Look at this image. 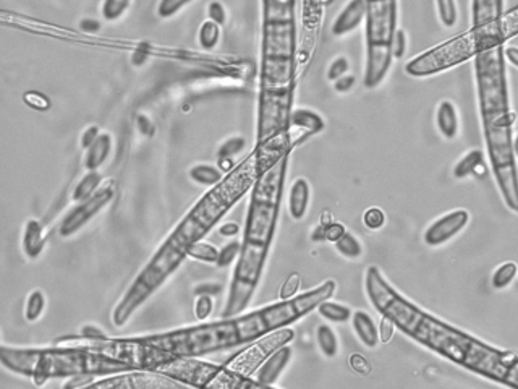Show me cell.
Returning a JSON list of instances; mask_svg holds the SVG:
<instances>
[{
    "instance_id": "cell-19",
    "label": "cell",
    "mask_w": 518,
    "mask_h": 389,
    "mask_svg": "<svg viewBox=\"0 0 518 389\" xmlns=\"http://www.w3.org/2000/svg\"><path fill=\"white\" fill-rule=\"evenodd\" d=\"M44 245H46V233H44L42 224L36 221V219H29L26 226H24V233L22 240L24 255L34 260V258L41 255Z\"/></svg>"
},
{
    "instance_id": "cell-52",
    "label": "cell",
    "mask_w": 518,
    "mask_h": 389,
    "mask_svg": "<svg viewBox=\"0 0 518 389\" xmlns=\"http://www.w3.org/2000/svg\"><path fill=\"white\" fill-rule=\"evenodd\" d=\"M504 56H506V60H509L512 65L518 68V47L515 46L504 47Z\"/></svg>"
},
{
    "instance_id": "cell-21",
    "label": "cell",
    "mask_w": 518,
    "mask_h": 389,
    "mask_svg": "<svg viewBox=\"0 0 518 389\" xmlns=\"http://www.w3.org/2000/svg\"><path fill=\"white\" fill-rule=\"evenodd\" d=\"M112 151V138L109 133H101L90 148H86L85 167L86 170H97L106 163Z\"/></svg>"
},
{
    "instance_id": "cell-15",
    "label": "cell",
    "mask_w": 518,
    "mask_h": 389,
    "mask_svg": "<svg viewBox=\"0 0 518 389\" xmlns=\"http://www.w3.org/2000/svg\"><path fill=\"white\" fill-rule=\"evenodd\" d=\"M502 17H504V0H473V28L490 26L499 22Z\"/></svg>"
},
{
    "instance_id": "cell-13",
    "label": "cell",
    "mask_w": 518,
    "mask_h": 389,
    "mask_svg": "<svg viewBox=\"0 0 518 389\" xmlns=\"http://www.w3.org/2000/svg\"><path fill=\"white\" fill-rule=\"evenodd\" d=\"M292 360V349L287 344L277 347L274 352H271L269 357L264 358V362L259 365V368L253 373V378L261 384L262 388L266 386H274L283 370L287 368V365Z\"/></svg>"
},
{
    "instance_id": "cell-48",
    "label": "cell",
    "mask_w": 518,
    "mask_h": 389,
    "mask_svg": "<svg viewBox=\"0 0 518 389\" xmlns=\"http://www.w3.org/2000/svg\"><path fill=\"white\" fill-rule=\"evenodd\" d=\"M80 336H83V338H87V339H104L107 338V334L102 331L101 328H97V326L94 324H86L83 326L81 331H80Z\"/></svg>"
},
{
    "instance_id": "cell-2",
    "label": "cell",
    "mask_w": 518,
    "mask_h": 389,
    "mask_svg": "<svg viewBox=\"0 0 518 389\" xmlns=\"http://www.w3.org/2000/svg\"><path fill=\"white\" fill-rule=\"evenodd\" d=\"M483 133L497 188L510 211L518 213V167L514 153L515 114L510 107L504 44L475 57Z\"/></svg>"
},
{
    "instance_id": "cell-54",
    "label": "cell",
    "mask_w": 518,
    "mask_h": 389,
    "mask_svg": "<svg viewBox=\"0 0 518 389\" xmlns=\"http://www.w3.org/2000/svg\"><path fill=\"white\" fill-rule=\"evenodd\" d=\"M514 153L518 158V133L514 136Z\"/></svg>"
},
{
    "instance_id": "cell-36",
    "label": "cell",
    "mask_w": 518,
    "mask_h": 389,
    "mask_svg": "<svg viewBox=\"0 0 518 389\" xmlns=\"http://www.w3.org/2000/svg\"><path fill=\"white\" fill-rule=\"evenodd\" d=\"M193 310H194V318H197L198 321H201V323L203 321H206L214 310L212 295H197Z\"/></svg>"
},
{
    "instance_id": "cell-22",
    "label": "cell",
    "mask_w": 518,
    "mask_h": 389,
    "mask_svg": "<svg viewBox=\"0 0 518 389\" xmlns=\"http://www.w3.org/2000/svg\"><path fill=\"white\" fill-rule=\"evenodd\" d=\"M481 169H485V158L480 149H471L458 160L453 167V177L462 180L470 177V175H476Z\"/></svg>"
},
{
    "instance_id": "cell-18",
    "label": "cell",
    "mask_w": 518,
    "mask_h": 389,
    "mask_svg": "<svg viewBox=\"0 0 518 389\" xmlns=\"http://www.w3.org/2000/svg\"><path fill=\"white\" fill-rule=\"evenodd\" d=\"M351 326H353L355 334L358 336V339L366 347L374 349L381 342L378 326H376L374 320L366 311H353V315H351Z\"/></svg>"
},
{
    "instance_id": "cell-29",
    "label": "cell",
    "mask_w": 518,
    "mask_h": 389,
    "mask_svg": "<svg viewBox=\"0 0 518 389\" xmlns=\"http://www.w3.org/2000/svg\"><path fill=\"white\" fill-rule=\"evenodd\" d=\"M517 276H518L517 263L506 261V263H502L499 267H496V271L492 272L491 284L497 290L506 289V287H509L512 282H514Z\"/></svg>"
},
{
    "instance_id": "cell-9",
    "label": "cell",
    "mask_w": 518,
    "mask_h": 389,
    "mask_svg": "<svg viewBox=\"0 0 518 389\" xmlns=\"http://www.w3.org/2000/svg\"><path fill=\"white\" fill-rule=\"evenodd\" d=\"M185 258H188L187 250L165 238L162 245L148 261V265L143 267V271L135 277L133 284L122 297L120 304L115 306L114 313H112L114 324L125 326L128 323L135 311L182 266Z\"/></svg>"
},
{
    "instance_id": "cell-3",
    "label": "cell",
    "mask_w": 518,
    "mask_h": 389,
    "mask_svg": "<svg viewBox=\"0 0 518 389\" xmlns=\"http://www.w3.org/2000/svg\"><path fill=\"white\" fill-rule=\"evenodd\" d=\"M288 154L258 175L248 204L242 251L238 256L233 282L245 289H256L276 235L278 214L287 175Z\"/></svg>"
},
{
    "instance_id": "cell-25",
    "label": "cell",
    "mask_w": 518,
    "mask_h": 389,
    "mask_svg": "<svg viewBox=\"0 0 518 389\" xmlns=\"http://www.w3.org/2000/svg\"><path fill=\"white\" fill-rule=\"evenodd\" d=\"M316 310L322 318L331 321V323H337V324L346 323V321L351 320V315H353V311H351L349 306H345L342 304H335V301H331V300H324Z\"/></svg>"
},
{
    "instance_id": "cell-46",
    "label": "cell",
    "mask_w": 518,
    "mask_h": 389,
    "mask_svg": "<svg viewBox=\"0 0 518 389\" xmlns=\"http://www.w3.org/2000/svg\"><path fill=\"white\" fill-rule=\"evenodd\" d=\"M345 232H346V231H345L344 224L332 221L331 224H327V226H326V233H324V237H326V240H327V242L335 243L337 240H339V238H340L342 235H344Z\"/></svg>"
},
{
    "instance_id": "cell-40",
    "label": "cell",
    "mask_w": 518,
    "mask_h": 389,
    "mask_svg": "<svg viewBox=\"0 0 518 389\" xmlns=\"http://www.w3.org/2000/svg\"><path fill=\"white\" fill-rule=\"evenodd\" d=\"M23 101L26 102V106L36 110H47L51 107V101L46 94L37 91H28L26 94H23Z\"/></svg>"
},
{
    "instance_id": "cell-47",
    "label": "cell",
    "mask_w": 518,
    "mask_h": 389,
    "mask_svg": "<svg viewBox=\"0 0 518 389\" xmlns=\"http://www.w3.org/2000/svg\"><path fill=\"white\" fill-rule=\"evenodd\" d=\"M355 83L356 80L353 75H344L334 81V90L337 92H349L355 86Z\"/></svg>"
},
{
    "instance_id": "cell-41",
    "label": "cell",
    "mask_w": 518,
    "mask_h": 389,
    "mask_svg": "<svg viewBox=\"0 0 518 389\" xmlns=\"http://www.w3.org/2000/svg\"><path fill=\"white\" fill-rule=\"evenodd\" d=\"M349 68H350V63L349 60H346V57H337L335 60H332L329 68H327V80L329 81L339 80L340 76L346 75Z\"/></svg>"
},
{
    "instance_id": "cell-51",
    "label": "cell",
    "mask_w": 518,
    "mask_h": 389,
    "mask_svg": "<svg viewBox=\"0 0 518 389\" xmlns=\"http://www.w3.org/2000/svg\"><path fill=\"white\" fill-rule=\"evenodd\" d=\"M219 233L222 237H235L237 233H240V226L237 222H226L219 227Z\"/></svg>"
},
{
    "instance_id": "cell-5",
    "label": "cell",
    "mask_w": 518,
    "mask_h": 389,
    "mask_svg": "<svg viewBox=\"0 0 518 389\" xmlns=\"http://www.w3.org/2000/svg\"><path fill=\"white\" fill-rule=\"evenodd\" d=\"M258 175L256 153H251L247 160H243L221 183H217L194 204L192 211L167 237L169 240L187 250L188 255V248L194 242L203 240V237L226 216L228 209L255 185Z\"/></svg>"
},
{
    "instance_id": "cell-28",
    "label": "cell",
    "mask_w": 518,
    "mask_h": 389,
    "mask_svg": "<svg viewBox=\"0 0 518 389\" xmlns=\"http://www.w3.org/2000/svg\"><path fill=\"white\" fill-rule=\"evenodd\" d=\"M334 245L335 250L339 251L342 256L346 258V260H358V258L363 255V247H361L360 240L349 231H346Z\"/></svg>"
},
{
    "instance_id": "cell-38",
    "label": "cell",
    "mask_w": 518,
    "mask_h": 389,
    "mask_svg": "<svg viewBox=\"0 0 518 389\" xmlns=\"http://www.w3.org/2000/svg\"><path fill=\"white\" fill-rule=\"evenodd\" d=\"M363 222L369 231H379L385 224V214L381 208H369L363 214Z\"/></svg>"
},
{
    "instance_id": "cell-39",
    "label": "cell",
    "mask_w": 518,
    "mask_h": 389,
    "mask_svg": "<svg viewBox=\"0 0 518 389\" xmlns=\"http://www.w3.org/2000/svg\"><path fill=\"white\" fill-rule=\"evenodd\" d=\"M190 2L192 0H160L158 5V15L162 18H170L183 7H187Z\"/></svg>"
},
{
    "instance_id": "cell-23",
    "label": "cell",
    "mask_w": 518,
    "mask_h": 389,
    "mask_svg": "<svg viewBox=\"0 0 518 389\" xmlns=\"http://www.w3.org/2000/svg\"><path fill=\"white\" fill-rule=\"evenodd\" d=\"M190 179L204 187H216L217 183H221L224 180L221 167L211 164H197L190 169Z\"/></svg>"
},
{
    "instance_id": "cell-33",
    "label": "cell",
    "mask_w": 518,
    "mask_h": 389,
    "mask_svg": "<svg viewBox=\"0 0 518 389\" xmlns=\"http://www.w3.org/2000/svg\"><path fill=\"white\" fill-rule=\"evenodd\" d=\"M243 149H245V138H242V136L228 138L227 141H224L222 146L217 151L219 163H224V160H232L233 163V158L240 154Z\"/></svg>"
},
{
    "instance_id": "cell-11",
    "label": "cell",
    "mask_w": 518,
    "mask_h": 389,
    "mask_svg": "<svg viewBox=\"0 0 518 389\" xmlns=\"http://www.w3.org/2000/svg\"><path fill=\"white\" fill-rule=\"evenodd\" d=\"M115 193L114 183H106L101 185V188L90 197L85 201L76 203V206L72 209L70 213L63 217V221L58 227V233L60 237H72L73 233H76L80 229L86 226L91 219H94L107 204L112 201Z\"/></svg>"
},
{
    "instance_id": "cell-34",
    "label": "cell",
    "mask_w": 518,
    "mask_h": 389,
    "mask_svg": "<svg viewBox=\"0 0 518 389\" xmlns=\"http://www.w3.org/2000/svg\"><path fill=\"white\" fill-rule=\"evenodd\" d=\"M131 0H104L102 3V17L107 22H115L128 10Z\"/></svg>"
},
{
    "instance_id": "cell-17",
    "label": "cell",
    "mask_w": 518,
    "mask_h": 389,
    "mask_svg": "<svg viewBox=\"0 0 518 389\" xmlns=\"http://www.w3.org/2000/svg\"><path fill=\"white\" fill-rule=\"evenodd\" d=\"M324 120L319 114H316L315 110L310 109H296L292 112L290 115V126H288V131L290 130H298L301 133L303 138L306 136L319 133V131L324 130Z\"/></svg>"
},
{
    "instance_id": "cell-24",
    "label": "cell",
    "mask_w": 518,
    "mask_h": 389,
    "mask_svg": "<svg viewBox=\"0 0 518 389\" xmlns=\"http://www.w3.org/2000/svg\"><path fill=\"white\" fill-rule=\"evenodd\" d=\"M101 183H102L101 174L97 172V170H87V174L80 180V182H78L75 190H73V194H72L73 201L81 203L90 197H92V194L101 188Z\"/></svg>"
},
{
    "instance_id": "cell-6",
    "label": "cell",
    "mask_w": 518,
    "mask_h": 389,
    "mask_svg": "<svg viewBox=\"0 0 518 389\" xmlns=\"http://www.w3.org/2000/svg\"><path fill=\"white\" fill-rule=\"evenodd\" d=\"M335 289L337 282L334 279H327L321 285L305 292V294L295 295L287 300L278 299L276 304L235 316L242 345L255 342L258 339L266 338L274 331L288 328L290 324L296 323L303 316L316 310L322 301L329 300L335 294Z\"/></svg>"
},
{
    "instance_id": "cell-27",
    "label": "cell",
    "mask_w": 518,
    "mask_h": 389,
    "mask_svg": "<svg viewBox=\"0 0 518 389\" xmlns=\"http://www.w3.org/2000/svg\"><path fill=\"white\" fill-rule=\"evenodd\" d=\"M46 308V295L41 289H34L31 294L28 295L26 304H24V320L28 323H34L41 318Z\"/></svg>"
},
{
    "instance_id": "cell-50",
    "label": "cell",
    "mask_w": 518,
    "mask_h": 389,
    "mask_svg": "<svg viewBox=\"0 0 518 389\" xmlns=\"http://www.w3.org/2000/svg\"><path fill=\"white\" fill-rule=\"evenodd\" d=\"M101 133H99V129H97V126H90V129H86L85 133L81 135V146H83V148H85V149L90 148V146L94 143L96 138Z\"/></svg>"
},
{
    "instance_id": "cell-44",
    "label": "cell",
    "mask_w": 518,
    "mask_h": 389,
    "mask_svg": "<svg viewBox=\"0 0 518 389\" xmlns=\"http://www.w3.org/2000/svg\"><path fill=\"white\" fill-rule=\"evenodd\" d=\"M208 13H209V19H212V22L221 24V26L226 23V19H227L226 8H224V5L221 2H217V0H214V2L209 3Z\"/></svg>"
},
{
    "instance_id": "cell-32",
    "label": "cell",
    "mask_w": 518,
    "mask_h": 389,
    "mask_svg": "<svg viewBox=\"0 0 518 389\" xmlns=\"http://www.w3.org/2000/svg\"><path fill=\"white\" fill-rule=\"evenodd\" d=\"M437 15L446 28H453L458 19V8L456 0H436Z\"/></svg>"
},
{
    "instance_id": "cell-20",
    "label": "cell",
    "mask_w": 518,
    "mask_h": 389,
    "mask_svg": "<svg viewBox=\"0 0 518 389\" xmlns=\"http://www.w3.org/2000/svg\"><path fill=\"white\" fill-rule=\"evenodd\" d=\"M436 125L441 135L447 140H453L458 133V114L452 101H442L436 110Z\"/></svg>"
},
{
    "instance_id": "cell-12",
    "label": "cell",
    "mask_w": 518,
    "mask_h": 389,
    "mask_svg": "<svg viewBox=\"0 0 518 389\" xmlns=\"http://www.w3.org/2000/svg\"><path fill=\"white\" fill-rule=\"evenodd\" d=\"M470 222V213L467 209H456L436 219L424 232V243L428 247H441L458 235Z\"/></svg>"
},
{
    "instance_id": "cell-35",
    "label": "cell",
    "mask_w": 518,
    "mask_h": 389,
    "mask_svg": "<svg viewBox=\"0 0 518 389\" xmlns=\"http://www.w3.org/2000/svg\"><path fill=\"white\" fill-rule=\"evenodd\" d=\"M240 251H242V242H238V240L228 242L227 245H224L221 250H219V258H217L216 266L228 267L233 261L238 260Z\"/></svg>"
},
{
    "instance_id": "cell-31",
    "label": "cell",
    "mask_w": 518,
    "mask_h": 389,
    "mask_svg": "<svg viewBox=\"0 0 518 389\" xmlns=\"http://www.w3.org/2000/svg\"><path fill=\"white\" fill-rule=\"evenodd\" d=\"M188 256L193 260H198L201 263H209V265H216L219 258V250L211 243L198 240L188 248Z\"/></svg>"
},
{
    "instance_id": "cell-42",
    "label": "cell",
    "mask_w": 518,
    "mask_h": 389,
    "mask_svg": "<svg viewBox=\"0 0 518 389\" xmlns=\"http://www.w3.org/2000/svg\"><path fill=\"white\" fill-rule=\"evenodd\" d=\"M405 52H407V34H405V31L402 28L397 29V33H395V38H394V44H392V53H394V58H402L405 56Z\"/></svg>"
},
{
    "instance_id": "cell-14",
    "label": "cell",
    "mask_w": 518,
    "mask_h": 389,
    "mask_svg": "<svg viewBox=\"0 0 518 389\" xmlns=\"http://www.w3.org/2000/svg\"><path fill=\"white\" fill-rule=\"evenodd\" d=\"M366 12H368V3L366 0H350L345 5L344 10L332 23V34L334 36H345L356 29L363 19H366Z\"/></svg>"
},
{
    "instance_id": "cell-45",
    "label": "cell",
    "mask_w": 518,
    "mask_h": 389,
    "mask_svg": "<svg viewBox=\"0 0 518 389\" xmlns=\"http://www.w3.org/2000/svg\"><path fill=\"white\" fill-rule=\"evenodd\" d=\"M222 285L217 284V282H201L193 289L194 295H212L216 297L221 294Z\"/></svg>"
},
{
    "instance_id": "cell-26",
    "label": "cell",
    "mask_w": 518,
    "mask_h": 389,
    "mask_svg": "<svg viewBox=\"0 0 518 389\" xmlns=\"http://www.w3.org/2000/svg\"><path fill=\"white\" fill-rule=\"evenodd\" d=\"M316 340L317 345H319V350L326 357H335L339 354V339L334 333V329L327 324H321L317 326L316 329Z\"/></svg>"
},
{
    "instance_id": "cell-37",
    "label": "cell",
    "mask_w": 518,
    "mask_h": 389,
    "mask_svg": "<svg viewBox=\"0 0 518 389\" xmlns=\"http://www.w3.org/2000/svg\"><path fill=\"white\" fill-rule=\"evenodd\" d=\"M301 285V277L298 272H292L290 276L283 281V284L281 285V290H278V299L281 300H287L292 299V297L298 295V290H300Z\"/></svg>"
},
{
    "instance_id": "cell-16",
    "label": "cell",
    "mask_w": 518,
    "mask_h": 389,
    "mask_svg": "<svg viewBox=\"0 0 518 389\" xmlns=\"http://www.w3.org/2000/svg\"><path fill=\"white\" fill-rule=\"evenodd\" d=\"M311 188L306 179H296L288 192V213L293 221H301L310 206Z\"/></svg>"
},
{
    "instance_id": "cell-30",
    "label": "cell",
    "mask_w": 518,
    "mask_h": 389,
    "mask_svg": "<svg viewBox=\"0 0 518 389\" xmlns=\"http://www.w3.org/2000/svg\"><path fill=\"white\" fill-rule=\"evenodd\" d=\"M219 39H221V24L212 22V19H206V22L201 24L198 33L199 46H201L204 51H212V49L219 44Z\"/></svg>"
},
{
    "instance_id": "cell-7",
    "label": "cell",
    "mask_w": 518,
    "mask_h": 389,
    "mask_svg": "<svg viewBox=\"0 0 518 389\" xmlns=\"http://www.w3.org/2000/svg\"><path fill=\"white\" fill-rule=\"evenodd\" d=\"M141 342L170 354L172 357H203V355L240 347L235 318H222L208 324H194L167 333L140 336Z\"/></svg>"
},
{
    "instance_id": "cell-4",
    "label": "cell",
    "mask_w": 518,
    "mask_h": 389,
    "mask_svg": "<svg viewBox=\"0 0 518 389\" xmlns=\"http://www.w3.org/2000/svg\"><path fill=\"white\" fill-rule=\"evenodd\" d=\"M0 362L10 372L34 378L37 384L51 378H72L78 374L109 376L133 370L126 363L91 350L62 345L53 349H18L2 345Z\"/></svg>"
},
{
    "instance_id": "cell-49",
    "label": "cell",
    "mask_w": 518,
    "mask_h": 389,
    "mask_svg": "<svg viewBox=\"0 0 518 389\" xmlns=\"http://www.w3.org/2000/svg\"><path fill=\"white\" fill-rule=\"evenodd\" d=\"M350 365H351V368L355 370V372H358L361 374L369 373V363H368V360H366L365 357H361V355H358V354L351 355V357H350Z\"/></svg>"
},
{
    "instance_id": "cell-1",
    "label": "cell",
    "mask_w": 518,
    "mask_h": 389,
    "mask_svg": "<svg viewBox=\"0 0 518 389\" xmlns=\"http://www.w3.org/2000/svg\"><path fill=\"white\" fill-rule=\"evenodd\" d=\"M365 290L381 316L392 321L395 328L407 338L478 376L499 384L506 383L515 352L483 342L475 336L419 308L389 284L378 266L366 270Z\"/></svg>"
},
{
    "instance_id": "cell-43",
    "label": "cell",
    "mask_w": 518,
    "mask_h": 389,
    "mask_svg": "<svg viewBox=\"0 0 518 389\" xmlns=\"http://www.w3.org/2000/svg\"><path fill=\"white\" fill-rule=\"evenodd\" d=\"M379 329V340L381 342L387 344L390 339L394 338V333H395V324L390 321L389 318H385V316H381V323L378 326Z\"/></svg>"
},
{
    "instance_id": "cell-10",
    "label": "cell",
    "mask_w": 518,
    "mask_h": 389,
    "mask_svg": "<svg viewBox=\"0 0 518 389\" xmlns=\"http://www.w3.org/2000/svg\"><path fill=\"white\" fill-rule=\"evenodd\" d=\"M224 370L221 365L201 362L197 357H174L169 362L159 365L154 372L164 373L187 386H209Z\"/></svg>"
},
{
    "instance_id": "cell-53",
    "label": "cell",
    "mask_w": 518,
    "mask_h": 389,
    "mask_svg": "<svg viewBox=\"0 0 518 389\" xmlns=\"http://www.w3.org/2000/svg\"><path fill=\"white\" fill-rule=\"evenodd\" d=\"M80 26H81L83 31H86V33H96V31H99L101 24H99V22H96V19L87 18V19H83Z\"/></svg>"
},
{
    "instance_id": "cell-8",
    "label": "cell",
    "mask_w": 518,
    "mask_h": 389,
    "mask_svg": "<svg viewBox=\"0 0 518 389\" xmlns=\"http://www.w3.org/2000/svg\"><path fill=\"white\" fill-rule=\"evenodd\" d=\"M506 38L501 28V19L490 26L471 28L470 31L451 39V41L439 44L429 51L419 53L407 62L405 72L410 76L426 78L446 72L460 63L476 57L478 53L491 49L499 44H504Z\"/></svg>"
}]
</instances>
